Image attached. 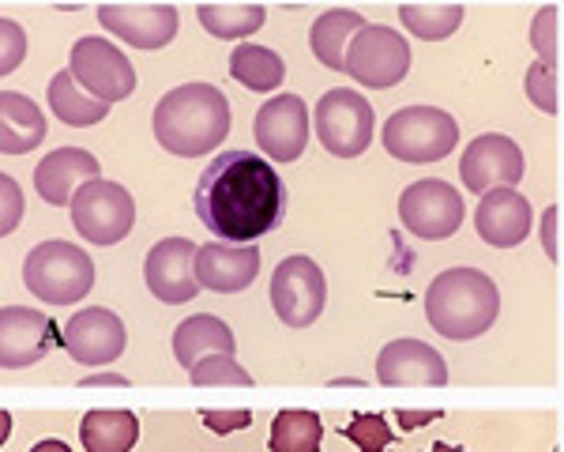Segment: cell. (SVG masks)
Wrapping results in <instances>:
<instances>
[{
  "mask_svg": "<svg viewBox=\"0 0 564 452\" xmlns=\"http://www.w3.org/2000/svg\"><path fill=\"white\" fill-rule=\"evenodd\" d=\"M199 419L212 433H234L252 427V411H245V407H238V411H199Z\"/></svg>",
  "mask_w": 564,
  "mask_h": 452,
  "instance_id": "obj_37",
  "label": "cell"
},
{
  "mask_svg": "<svg viewBox=\"0 0 564 452\" xmlns=\"http://www.w3.org/2000/svg\"><path fill=\"white\" fill-rule=\"evenodd\" d=\"M399 20L411 34H417L422 42H444L456 34V26L463 23V8L459 4H403L399 8Z\"/></svg>",
  "mask_w": 564,
  "mask_h": 452,
  "instance_id": "obj_30",
  "label": "cell"
},
{
  "mask_svg": "<svg viewBox=\"0 0 564 452\" xmlns=\"http://www.w3.org/2000/svg\"><path fill=\"white\" fill-rule=\"evenodd\" d=\"M399 223L422 241H444L463 226V196L452 181L422 177L399 196Z\"/></svg>",
  "mask_w": 564,
  "mask_h": 452,
  "instance_id": "obj_8",
  "label": "cell"
},
{
  "mask_svg": "<svg viewBox=\"0 0 564 452\" xmlns=\"http://www.w3.org/2000/svg\"><path fill=\"white\" fill-rule=\"evenodd\" d=\"M542 246H545V257L557 260V207H545V219H542Z\"/></svg>",
  "mask_w": 564,
  "mask_h": 452,
  "instance_id": "obj_38",
  "label": "cell"
},
{
  "mask_svg": "<svg viewBox=\"0 0 564 452\" xmlns=\"http://www.w3.org/2000/svg\"><path fill=\"white\" fill-rule=\"evenodd\" d=\"M234 351H238L234 332L212 313L185 316V321L174 329V358L188 369V374H193L196 362H204L207 355H230L234 358Z\"/></svg>",
  "mask_w": 564,
  "mask_h": 452,
  "instance_id": "obj_22",
  "label": "cell"
},
{
  "mask_svg": "<svg viewBox=\"0 0 564 452\" xmlns=\"http://www.w3.org/2000/svg\"><path fill=\"white\" fill-rule=\"evenodd\" d=\"M260 271V249L257 246H223V241H207L199 246L196 276L199 287L215 294H238L252 287Z\"/></svg>",
  "mask_w": 564,
  "mask_h": 452,
  "instance_id": "obj_21",
  "label": "cell"
},
{
  "mask_svg": "<svg viewBox=\"0 0 564 452\" xmlns=\"http://www.w3.org/2000/svg\"><path fill=\"white\" fill-rule=\"evenodd\" d=\"M347 72L369 90H388L403 84L411 72V45L384 23H369L347 50Z\"/></svg>",
  "mask_w": 564,
  "mask_h": 452,
  "instance_id": "obj_11",
  "label": "cell"
},
{
  "mask_svg": "<svg viewBox=\"0 0 564 452\" xmlns=\"http://www.w3.org/2000/svg\"><path fill=\"white\" fill-rule=\"evenodd\" d=\"M500 313V291L497 283L478 268H448L430 283L425 291V316L433 332L444 340H478L494 329Z\"/></svg>",
  "mask_w": 564,
  "mask_h": 452,
  "instance_id": "obj_3",
  "label": "cell"
},
{
  "mask_svg": "<svg viewBox=\"0 0 564 452\" xmlns=\"http://www.w3.org/2000/svg\"><path fill=\"white\" fill-rule=\"evenodd\" d=\"M557 20L561 12L553 4H545L534 12V23H531V45L539 53V61H545L550 68H557Z\"/></svg>",
  "mask_w": 564,
  "mask_h": 452,
  "instance_id": "obj_33",
  "label": "cell"
},
{
  "mask_svg": "<svg viewBox=\"0 0 564 452\" xmlns=\"http://www.w3.org/2000/svg\"><path fill=\"white\" fill-rule=\"evenodd\" d=\"M53 343H61L57 324L26 305H4L0 313V366L26 369L50 355Z\"/></svg>",
  "mask_w": 564,
  "mask_h": 452,
  "instance_id": "obj_16",
  "label": "cell"
},
{
  "mask_svg": "<svg viewBox=\"0 0 564 452\" xmlns=\"http://www.w3.org/2000/svg\"><path fill=\"white\" fill-rule=\"evenodd\" d=\"M196 15L212 39H226V42L249 39V34H257L263 20H268V12H263L260 4H204Z\"/></svg>",
  "mask_w": 564,
  "mask_h": 452,
  "instance_id": "obj_29",
  "label": "cell"
},
{
  "mask_svg": "<svg viewBox=\"0 0 564 452\" xmlns=\"http://www.w3.org/2000/svg\"><path fill=\"white\" fill-rule=\"evenodd\" d=\"M377 381L388 388H441L448 385V362L422 340H391L377 358Z\"/></svg>",
  "mask_w": 564,
  "mask_h": 452,
  "instance_id": "obj_17",
  "label": "cell"
},
{
  "mask_svg": "<svg viewBox=\"0 0 564 452\" xmlns=\"http://www.w3.org/2000/svg\"><path fill=\"white\" fill-rule=\"evenodd\" d=\"M366 26L369 23L361 20L358 12H350V8H335V12H324L321 20L313 23V31H308V45H313L316 61H321L324 68L347 72V50H350V42L366 31Z\"/></svg>",
  "mask_w": 564,
  "mask_h": 452,
  "instance_id": "obj_24",
  "label": "cell"
},
{
  "mask_svg": "<svg viewBox=\"0 0 564 452\" xmlns=\"http://www.w3.org/2000/svg\"><path fill=\"white\" fill-rule=\"evenodd\" d=\"M98 23L135 50H162L177 39V8L174 4H102Z\"/></svg>",
  "mask_w": 564,
  "mask_h": 452,
  "instance_id": "obj_18",
  "label": "cell"
},
{
  "mask_svg": "<svg viewBox=\"0 0 564 452\" xmlns=\"http://www.w3.org/2000/svg\"><path fill=\"white\" fill-rule=\"evenodd\" d=\"M31 452H72L65 441H57V438H45V441H39V445H34Z\"/></svg>",
  "mask_w": 564,
  "mask_h": 452,
  "instance_id": "obj_41",
  "label": "cell"
},
{
  "mask_svg": "<svg viewBox=\"0 0 564 452\" xmlns=\"http://www.w3.org/2000/svg\"><path fill=\"white\" fill-rule=\"evenodd\" d=\"M140 438V422L132 411H117V407H102V411H87L79 422V441L87 452H129Z\"/></svg>",
  "mask_w": 564,
  "mask_h": 452,
  "instance_id": "obj_25",
  "label": "cell"
},
{
  "mask_svg": "<svg viewBox=\"0 0 564 452\" xmlns=\"http://www.w3.org/2000/svg\"><path fill=\"white\" fill-rule=\"evenodd\" d=\"M8 433H12V415L0 411V441H8Z\"/></svg>",
  "mask_w": 564,
  "mask_h": 452,
  "instance_id": "obj_42",
  "label": "cell"
},
{
  "mask_svg": "<svg viewBox=\"0 0 564 452\" xmlns=\"http://www.w3.org/2000/svg\"><path fill=\"white\" fill-rule=\"evenodd\" d=\"M26 53V34L15 20H0V72L12 76Z\"/></svg>",
  "mask_w": 564,
  "mask_h": 452,
  "instance_id": "obj_35",
  "label": "cell"
},
{
  "mask_svg": "<svg viewBox=\"0 0 564 452\" xmlns=\"http://www.w3.org/2000/svg\"><path fill=\"white\" fill-rule=\"evenodd\" d=\"M282 212L286 185L257 151H223L196 181V215L223 246H249L271 234L282 223Z\"/></svg>",
  "mask_w": 564,
  "mask_h": 452,
  "instance_id": "obj_1",
  "label": "cell"
},
{
  "mask_svg": "<svg viewBox=\"0 0 564 452\" xmlns=\"http://www.w3.org/2000/svg\"><path fill=\"white\" fill-rule=\"evenodd\" d=\"M308 143L305 98L275 95L257 110V148L275 162H297Z\"/></svg>",
  "mask_w": 564,
  "mask_h": 452,
  "instance_id": "obj_15",
  "label": "cell"
},
{
  "mask_svg": "<svg viewBox=\"0 0 564 452\" xmlns=\"http://www.w3.org/2000/svg\"><path fill=\"white\" fill-rule=\"evenodd\" d=\"M527 95L542 114H557V68H550L545 61H534L527 68Z\"/></svg>",
  "mask_w": 564,
  "mask_h": 452,
  "instance_id": "obj_34",
  "label": "cell"
},
{
  "mask_svg": "<svg viewBox=\"0 0 564 452\" xmlns=\"http://www.w3.org/2000/svg\"><path fill=\"white\" fill-rule=\"evenodd\" d=\"M230 76L238 79L245 90L268 95V90L282 87V79H286V65H282V57L275 50H268V45L241 42L238 50L230 53Z\"/></svg>",
  "mask_w": 564,
  "mask_h": 452,
  "instance_id": "obj_26",
  "label": "cell"
},
{
  "mask_svg": "<svg viewBox=\"0 0 564 452\" xmlns=\"http://www.w3.org/2000/svg\"><path fill=\"white\" fill-rule=\"evenodd\" d=\"M68 72L90 98H98V103H106V106L121 103V98H129L135 90L132 61L109 39H95V34L72 45Z\"/></svg>",
  "mask_w": 564,
  "mask_h": 452,
  "instance_id": "obj_10",
  "label": "cell"
},
{
  "mask_svg": "<svg viewBox=\"0 0 564 452\" xmlns=\"http://www.w3.org/2000/svg\"><path fill=\"white\" fill-rule=\"evenodd\" d=\"M98 177H102V166H98V159L90 151L57 148L34 166V193L53 207H65V204L72 207L79 189Z\"/></svg>",
  "mask_w": 564,
  "mask_h": 452,
  "instance_id": "obj_19",
  "label": "cell"
},
{
  "mask_svg": "<svg viewBox=\"0 0 564 452\" xmlns=\"http://www.w3.org/2000/svg\"><path fill=\"white\" fill-rule=\"evenodd\" d=\"M23 287L45 305L84 302L95 287V260L72 241H39L23 260Z\"/></svg>",
  "mask_w": 564,
  "mask_h": 452,
  "instance_id": "obj_4",
  "label": "cell"
},
{
  "mask_svg": "<svg viewBox=\"0 0 564 452\" xmlns=\"http://www.w3.org/2000/svg\"><path fill=\"white\" fill-rule=\"evenodd\" d=\"M324 441V427L316 411H297V407H286V411L275 415L271 422V452H321Z\"/></svg>",
  "mask_w": 564,
  "mask_h": 452,
  "instance_id": "obj_28",
  "label": "cell"
},
{
  "mask_svg": "<svg viewBox=\"0 0 564 452\" xmlns=\"http://www.w3.org/2000/svg\"><path fill=\"white\" fill-rule=\"evenodd\" d=\"M478 238L494 249H512L531 234V204L520 189H494L478 201Z\"/></svg>",
  "mask_w": 564,
  "mask_h": 452,
  "instance_id": "obj_20",
  "label": "cell"
},
{
  "mask_svg": "<svg viewBox=\"0 0 564 452\" xmlns=\"http://www.w3.org/2000/svg\"><path fill=\"white\" fill-rule=\"evenodd\" d=\"M196 257H199V246L188 238L154 241L148 260H143V279H148V291L154 294V302H162V305L193 302L199 294Z\"/></svg>",
  "mask_w": 564,
  "mask_h": 452,
  "instance_id": "obj_13",
  "label": "cell"
},
{
  "mask_svg": "<svg viewBox=\"0 0 564 452\" xmlns=\"http://www.w3.org/2000/svg\"><path fill=\"white\" fill-rule=\"evenodd\" d=\"M523 177V151L512 136L486 132L470 140V148L459 159V181L463 189L486 196L494 189H516Z\"/></svg>",
  "mask_w": 564,
  "mask_h": 452,
  "instance_id": "obj_12",
  "label": "cell"
},
{
  "mask_svg": "<svg viewBox=\"0 0 564 452\" xmlns=\"http://www.w3.org/2000/svg\"><path fill=\"white\" fill-rule=\"evenodd\" d=\"M50 110L57 114V121L72 125V129H87V125L106 121L109 106L90 98L84 87L72 79V72H57L50 79Z\"/></svg>",
  "mask_w": 564,
  "mask_h": 452,
  "instance_id": "obj_27",
  "label": "cell"
},
{
  "mask_svg": "<svg viewBox=\"0 0 564 452\" xmlns=\"http://www.w3.org/2000/svg\"><path fill=\"white\" fill-rule=\"evenodd\" d=\"M430 452H463L459 445H448V441H436V445Z\"/></svg>",
  "mask_w": 564,
  "mask_h": 452,
  "instance_id": "obj_43",
  "label": "cell"
},
{
  "mask_svg": "<svg viewBox=\"0 0 564 452\" xmlns=\"http://www.w3.org/2000/svg\"><path fill=\"white\" fill-rule=\"evenodd\" d=\"M79 385H84V388H90V385H98V388H124V385H129V377H124V374H90Z\"/></svg>",
  "mask_w": 564,
  "mask_h": 452,
  "instance_id": "obj_40",
  "label": "cell"
},
{
  "mask_svg": "<svg viewBox=\"0 0 564 452\" xmlns=\"http://www.w3.org/2000/svg\"><path fill=\"white\" fill-rule=\"evenodd\" d=\"M441 407H433V411H395V422L403 430H417V427H430V422L441 419Z\"/></svg>",
  "mask_w": 564,
  "mask_h": 452,
  "instance_id": "obj_39",
  "label": "cell"
},
{
  "mask_svg": "<svg viewBox=\"0 0 564 452\" xmlns=\"http://www.w3.org/2000/svg\"><path fill=\"white\" fill-rule=\"evenodd\" d=\"M347 438L358 445V452H388L391 445V427L384 422V415H354Z\"/></svg>",
  "mask_w": 564,
  "mask_h": 452,
  "instance_id": "obj_32",
  "label": "cell"
},
{
  "mask_svg": "<svg viewBox=\"0 0 564 452\" xmlns=\"http://www.w3.org/2000/svg\"><path fill=\"white\" fill-rule=\"evenodd\" d=\"M72 226L84 241L95 246H117L135 226V201L117 181H87L72 201Z\"/></svg>",
  "mask_w": 564,
  "mask_h": 452,
  "instance_id": "obj_7",
  "label": "cell"
},
{
  "mask_svg": "<svg viewBox=\"0 0 564 452\" xmlns=\"http://www.w3.org/2000/svg\"><path fill=\"white\" fill-rule=\"evenodd\" d=\"M124 343H129V329L113 310H102V305H90V310H79L61 332V347L68 351L79 366H109L124 355Z\"/></svg>",
  "mask_w": 564,
  "mask_h": 452,
  "instance_id": "obj_14",
  "label": "cell"
},
{
  "mask_svg": "<svg viewBox=\"0 0 564 452\" xmlns=\"http://www.w3.org/2000/svg\"><path fill=\"white\" fill-rule=\"evenodd\" d=\"M384 151L399 162H441L456 151L459 125L436 106H403L384 121Z\"/></svg>",
  "mask_w": 564,
  "mask_h": 452,
  "instance_id": "obj_5",
  "label": "cell"
},
{
  "mask_svg": "<svg viewBox=\"0 0 564 452\" xmlns=\"http://www.w3.org/2000/svg\"><path fill=\"white\" fill-rule=\"evenodd\" d=\"M188 377H193V385H199V388H207V385H252V374L249 369H241L230 355H207L204 362H196V369Z\"/></svg>",
  "mask_w": 564,
  "mask_h": 452,
  "instance_id": "obj_31",
  "label": "cell"
},
{
  "mask_svg": "<svg viewBox=\"0 0 564 452\" xmlns=\"http://www.w3.org/2000/svg\"><path fill=\"white\" fill-rule=\"evenodd\" d=\"M327 302V279L316 260L305 252H294L275 268L271 276V305L286 329H308L324 313Z\"/></svg>",
  "mask_w": 564,
  "mask_h": 452,
  "instance_id": "obj_9",
  "label": "cell"
},
{
  "mask_svg": "<svg viewBox=\"0 0 564 452\" xmlns=\"http://www.w3.org/2000/svg\"><path fill=\"white\" fill-rule=\"evenodd\" d=\"M45 140V114L20 90L0 95V151L4 155H26Z\"/></svg>",
  "mask_w": 564,
  "mask_h": 452,
  "instance_id": "obj_23",
  "label": "cell"
},
{
  "mask_svg": "<svg viewBox=\"0 0 564 452\" xmlns=\"http://www.w3.org/2000/svg\"><path fill=\"white\" fill-rule=\"evenodd\" d=\"M154 140L181 159L212 155L230 136V103L215 84H181L159 98L151 114Z\"/></svg>",
  "mask_w": 564,
  "mask_h": 452,
  "instance_id": "obj_2",
  "label": "cell"
},
{
  "mask_svg": "<svg viewBox=\"0 0 564 452\" xmlns=\"http://www.w3.org/2000/svg\"><path fill=\"white\" fill-rule=\"evenodd\" d=\"M313 121H316V136H321L324 151H332L335 159H358L372 143L377 114H372V106L366 103V95L335 87L321 95V103H316V110H313Z\"/></svg>",
  "mask_w": 564,
  "mask_h": 452,
  "instance_id": "obj_6",
  "label": "cell"
},
{
  "mask_svg": "<svg viewBox=\"0 0 564 452\" xmlns=\"http://www.w3.org/2000/svg\"><path fill=\"white\" fill-rule=\"evenodd\" d=\"M23 219V193L12 174L0 177V234H12Z\"/></svg>",
  "mask_w": 564,
  "mask_h": 452,
  "instance_id": "obj_36",
  "label": "cell"
}]
</instances>
